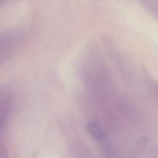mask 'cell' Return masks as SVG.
<instances>
[{
	"label": "cell",
	"mask_w": 158,
	"mask_h": 158,
	"mask_svg": "<svg viewBox=\"0 0 158 158\" xmlns=\"http://www.w3.org/2000/svg\"><path fill=\"white\" fill-rule=\"evenodd\" d=\"M88 130L90 135L95 139L98 141H102L104 138V135L102 130L99 127V126L94 123H89L88 125Z\"/></svg>",
	"instance_id": "cell-1"
},
{
	"label": "cell",
	"mask_w": 158,
	"mask_h": 158,
	"mask_svg": "<svg viewBox=\"0 0 158 158\" xmlns=\"http://www.w3.org/2000/svg\"><path fill=\"white\" fill-rule=\"evenodd\" d=\"M154 15L155 17L158 19V4H157V5L156 6V7L154 8Z\"/></svg>",
	"instance_id": "cell-2"
},
{
	"label": "cell",
	"mask_w": 158,
	"mask_h": 158,
	"mask_svg": "<svg viewBox=\"0 0 158 158\" xmlns=\"http://www.w3.org/2000/svg\"><path fill=\"white\" fill-rule=\"evenodd\" d=\"M1 158H9L6 153H5L4 155H3L2 154H1Z\"/></svg>",
	"instance_id": "cell-3"
}]
</instances>
